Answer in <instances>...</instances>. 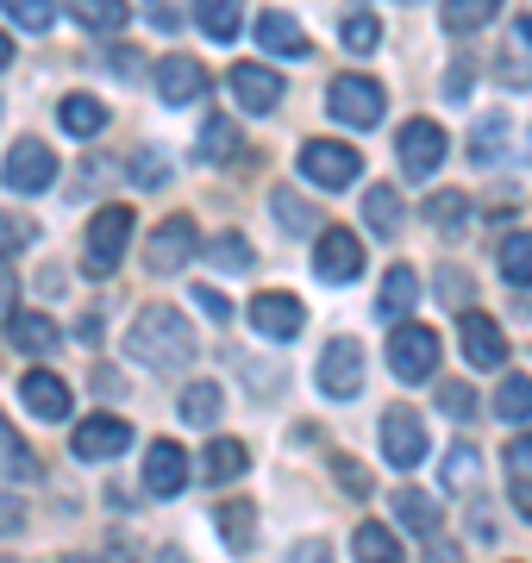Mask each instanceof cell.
I'll use <instances>...</instances> for the list:
<instances>
[{"instance_id": "1", "label": "cell", "mask_w": 532, "mask_h": 563, "mask_svg": "<svg viewBox=\"0 0 532 563\" xmlns=\"http://www.w3.org/2000/svg\"><path fill=\"white\" fill-rule=\"evenodd\" d=\"M144 369H182L195 357V325L176 313V307H144L138 320H132V344H125Z\"/></svg>"}, {"instance_id": "2", "label": "cell", "mask_w": 532, "mask_h": 563, "mask_svg": "<svg viewBox=\"0 0 532 563\" xmlns=\"http://www.w3.org/2000/svg\"><path fill=\"white\" fill-rule=\"evenodd\" d=\"M132 244V207H101L95 225H88V244H82V269L88 276H113Z\"/></svg>"}, {"instance_id": "3", "label": "cell", "mask_w": 532, "mask_h": 563, "mask_svg": "<svg viewBox=\"0 0 532 563\" xmlns=\"http://www.w3.org/2000/svg\"><path fill=\"white\" fill-rule=\"evenodd\" d=\"M326 107H332V120L339 125H376L383 120V81H369V76H339L326 88Z\"/></svg>"}, {"instance_id": "4", "label": "cell", "mask_w": 532, "mask_h": 563, "mask_svg": "<svg viewBox=\"0 0 532 563\" xmlns=\"http://www.w3.org/2000/svg\"><path fill=\"white\" fill-rule=\"evenodd\" d=\"M389 369L401 383H426L432 369H439V332H432V325H395Z\"/></svg>"}, {"instance_id": "5", "label": "cell", "mask_w": 532, "mask_h": 563, "mask_svg": "<svg viewBox=\"0 0 532 563\" xmlns=\"http://www.w3.org/2000/svg\"><path fill=\"white\" fill-rule=\"evenodd\" d=\"M301 176L320 181V188H345V181L364 176V157L351 144H332V139H308L301 144Z\"/></svg>"}, {"instance_id": "6", "label": "cell", "mask_w": 532, "mask_h": 563, "mask_svg": "<svg viewBox=\"0 0 532 563\" xmlns=\"http://www.w3.org/2000/svg\"><path fill=\"white\" fill-rule=\"evenodd\" d=\"M0 181H7L13 195H44V188L57 181V157H51V144L20 139L13 151H7V169H0Z\"/></svg>"}, {"instance_id": "7", "label": "cell", "mask_w": 532, "mask_h": 563, "mask_svg": "<svg viewBox=\"0 0 532 563\" xmlns=\"http://www.w3.org/2000/svg\"><path fill=\"white\" fill-rule=\"evenodd\" d=\"M195 257V220L188 213H169L151 239H144V269H157V276H176L182 263Z\"/></svg>"}, {"instance_id": "8", "label": "cell", "mask_w": 532, "mask_h": 563, "mask_svg": "<svg viewBox=\"0 0 532 563\" xmlns=\"http://www.w3.org/2000/svg\"><path fill=\"white\" fill-rule=\"evenodd\" d=\"M320 388H326L332 401H351V395L364 388V344L357 339H332L326 357H320Z\"/></svg>"}, {"instance_id": "9", "label": "cell", "mask_w": 532, "mask_h": 563, "mask_svg": "<svg viewBox=\"0 0 532 563\" xmlns=\"http://www.w3.org/2000/svg\"><path fill=\"white\" fill-rule=\"evenodd\" d=\"M383 457H389L395 470H413V463L426 457V426H420L413 407H389V413H383Z\"/></svg>"}, {"instance_id": "10", "label": "cell", "mask_w": 532, "mask_h": 563, "mask_svg": "<svg viewBox=\"0 0 532 563\" xmlns=\"http://www.w3.org/2000/svg\"><path fill=\"white\" fill-rule=\"evenodd\" d=\"M313 269H320V282H357V276H364V244H357V232H345V225L320 232Z\"/></svg>"}, {"instance_id": "11", "label": "cell", "mask_w": 532, "mask_h": 563, "mask_svg": "<svg viewBox=\"0 0 532 563\" xmlns=\"http://www.w3.org/2000/svg\"><path fill=\"white\" fill-rule=\"evenodd\" d=\"M182 483H188V451L169 444V439H157L151 451H144V495L169 501V495H182Z\"/></svg>"}, {"instance_id": "12", "label": "cell", "mask_w": 532, "mask_h": 563, "mask_svg": "<svg viewBox=\"0 0 532 563\" xmlns=\"http://www.w3.org/2000/svg\"><path fill=\"white\" fill-rule=\"evenodd\" d=\"M395 151H401V169H408V176H432V169L445 163V132L432 120H408Z\"/></svg>"}, {"instance_id": "13", "label": "cell", "mask_w": 532, "mask_h": 563, "mask_svg": "<svg viewBox=\"0 0 532 563\" xmlns=\"http://www.w3.org/2000/svg\"><path fill=\"white\" fill-rule=\"evenodd\" d=\"M225 81H232V95H239L245 113H276V101H282V76L264 69V63H232Z\"/></svg>"}, {"instance_id": "14", "label": "cell", "mask_w": 532, "mask_h": 563, "mask_svg": "<svg viewBox=\"0 0 532 563\" xmlns=\"http://www.w3.org/2000/svg\"><path fill=\"white\" fill-rule=\"evenodd\" d=\"M125 444H132V426L113 420V413H95V420L76 426V457H82V463H107V457H120Z\"/></svg>"}, {"instance_id": "15", "label": "cell", "mask_w": 532, "mask_h": 563, "mask_svg": "<svg viewBox=\"0 0 532 563\" xmlns=\"http://www.w3.org/2000/svg\"><path fill=\"white\" fill-rule=\"evenodd\" d=\"M20 395H25V407H32L44 426H51V420H69V407H76L69 383H63V376H51V369H32V376L20 383Z\"/></svg>"}, {"instance_id": "16", "label": "cell", "mask_w": 532, "mask_h": 563, "mask_svg": "<svg viewBox=\"0 0 532 563\" xmlns=\"http://www.w3.org/2000/svg\"><path fill=\"white\" fill-rule=\"evenodd\" d=\"M157 95H164L169 107H188L207 95V69L195 57H164L157 63Z\"/></svg>"}, {"instance_id": "17", "label": "cell", "mask_w": 532, "mask_h": 563, "mask_svg": "<svg viewBox=\"0 0 532 563\" xmlns=\"http://www.w3.org/2000/svg\"><path fill=\"white\" fill-rule=\"evenodd\" d=\"M457 339H464V357H470L476 369H495V363L508 357V339H501V325H495L489 313H464Z\"/></svg>"}, {"instance_id": "18", "label": "cell", "mask_w": 532, "mask_h": 563, "mask_svg": "<svg viewBox=\"0 0 532 563\" xmlns=\"http://www.w3.org/2000/svg\"><path fill=\"white\" fill-rule=\"evenodd\" d=\"M301 320H308V313H301L295 295H257V301H251V325H257L264 339H295Z\"/></svg>"}, {"instance_id": "19", "label": "cell", "mask_w": 532, "mask_h": 563, "mask_svg": "<svg viewBox=\"0 0 532 563\" xmlns=\"http://www.w3.org/2000/svg\"><path fill=\"white\" fill-rule=\"evenodd\" d=\"M395 520L408 526V532H420V539H439V526H445V514H439V501L432 495H420V488H395Z\"/></svg>"}, {"instance_id": "20", "label": "cell", "mask_w": 532, "mask_h": 563, "mask_svg": "<svg viewBox=\"0 0 532 563\" xmlns=\"http://www.w3.org/2000/svg\"><path fill=\"white\" fill-rule=\"evenodd\" d=\"M13 344H20L25 357H51V351H63V332H57V320L51 313H13Z\"/></svg>"}, {"instance_id": "21", "label": "cell", "mask_w": 532, "mask_h": 563, "mask_svg": "<svg viewBox=\"0 0 532 563\" xmlns=\"http://www.w3.org/2000/svg\"><path fill=\"white\" fill-rule=\"evenodd\" d=\"M413 301H420V276H413L408 263H395L389 276H383V295H376V307H383V320H408Z\"/></svg>"}, {"instance_id": "22", "label": "cell", "mask_w": 532, "mask_h": 563, "mask_svg": "<svg viewBox=\"0 0 532 563\" xmlns=\"http://www.w3.org/2000/svg\"><path fill=\"white\" fill-rule=\"evenodd\" d=\"M257 44H264L269 57H301V51H308V32L288 20V13H264V20H257Z\"/></svg>"}, {"instance_id": "23", "label": "cell", "mask_w": 532, "mask_h": 563, "mask_svg": "<svg viewBox=\"0 0 532 563\" xmlns=\"http://www.w3.org/2000/svg\"><path fill=\"white\" fill-rule=\"evenodd\" d=\"M245 444H239V439H213V444H207V457H201V483H213V488H220V483H232V476H245Z\"/></svg>"}, {"instance_id": "24", "label": "cell", "mask_w": 532, "mask_h": 563, "mask_svg": "<svg viewBox=\"0 0 532 563\" xmlns=\"http://www.w3.org/2000/svg\"><path fill=\"white\" fill-rule=\"evenodd\" d=\"M176 413H182L188 426H213L225 413V388L220 383H188L182 401H176Z\"/></svg>"}, {"instance_id": "25", "label": "cell", "mask_w": 532, "mask_h": 563, "mask_svg": "<svg viewBox=\"0 0 532 563\" xmlns=\"http://www.w3.org/2000/svg\"><path fill=\"white\" fill-rule=\"evenodd\" d=\"M364 220H369L376 239H395V232H401V195H395L389 181H376V188L364 195Z\"/></svg>"}, {"instance_id": "26", "label": "cell", "mask_w": 532, "mask_h": 563, "mask_svg": "<svg viewBox=\"0 0 532 563\" xmlns=\"http://www.w3.org/2000/svg\"><path fill=\"white\" fill-rule=\"evenodd\" d=\"M195 20L213 44H232L239 38V0H195Z\"/></svg>"}, {"instance_id": "27", "label": "cell", "mask_w": 532, "mask_h": 563, "mask_svg": "<svg viewBox=\"0 0 532 563\" xmlns=\"http://www.w3.org/2000/svg\"><path fill=\"white\" fill-rule=\"evenodd\" d=\"M351 551H357V563H401V544H395V532H389V526H376V520L357 526Z\"/></svg>"}, {"instance_id": "28", "label": "cell", "mask_w": 532, "mask_h": 563, "mask_svg": "<svg viewBox=\"0 0 532 563\" xmlns=\"http://www.w3.org/2000/svg\"><path fill=\"white\" fill-rule=\"evenodd\" d=\"M445 495H470L476 476H483V457H476V444H451V457H445Z\"/></svg>"}, {"instance_id": "29", "label": "cell", "mask_w": 532, "mask_h": 563, "mask_svg": "<svg viewBox=\"0 0 532 563\" xmlns=\"http://www.w3.org/2000/svg\"><path fill=\"white\" fill-rule=\"evenodd\" d=\"M0 476H38V457H32V444L13 432V420L0 413Z\"/></svg>"}, {"instance_id": "30", "label": "cell", "mask_w": 532, "mask_h": 563, "mask_svg": "<svg viewBox=\"0 0 532 563\" xmlns=\"http://www.w3.org/2000/svg\"><path fill=\"white\" fill-rule=\"evenodd\" d=\"M339 38H345L351 57H369V51H383V20L376 13H345L339 20Z\"/></svg>"}, {"instance_id": "31", "label": "cell", "mask_w": 532, "mask_h": 563, "mask_svg": "<svg viewBox=\"0 0 532 563\" xmlns=\"http://www.w3.org/2000/svg\"><path fill=\"white\" fill-rule=\"evenodd\" d=\"M69 13H76L88 32H120V25L132 20V7H125V0H69Z\"/></svg>"}, {"instance_id": "32", "label": "cell", "mask_w": 532, "mask_h": 563, "mask_svg": "<svg viewBox=\"0 0 532 563\" xmlns=\"http://www.w3.org/2000/svg\"><path fill=\"white\" fill-rule=\"evenodd\" d=\"M220 539L232 544V551H251V539H257V507L251 501H225L220 507Z\"/></svg>"}, {"instance_id": "33", "label": "cell", "mask_w": 532, "mask_h": 563, "mask_svg": "<svg viewBox=\"0 0 532 563\" xmlns=\"http://www.w3.org/2000/svg\"><path fill=\"white\" fill-rule=\"evenodd\" d=\"M501 13V0H445V32H476V25H489Z\"/></svg>"}, {"instance_id": "34", "label": "cell", "mask_w": 532, "mask_h": 563, "mask_svg": "<svg viewBox=\"0 0 532 563\" xmlns=\"http://www.w3.org/2000/svg\"><path fill=\"white\" fill-rule=\"evenodd\" d=\"M101 125H107V107H101V101H88V95H69V101H63V132L95 139Z\"/></svg>"}, {"instance_id": "35", "label": "cell", "mask_w": 532, "mask_h": 563, "mask_svg": "<svg viewBox=\"0 0 532 563\" xmlns=\"http://www.w3.org/2000/svg\"><path fill=\"white\" fill-rule=\"evenodd\" d=\"M501 276H508L513 288H532V232L501 239Z\"/></svg>"}, {"instance_id": "36", "label": "cell", "mask_w": 532, "mask_h": 563, "mask_svg": "<svg viewBox=\"0 0 532 563\" xmlns=\"http://www.w3.org/2000/svg\"><path fill=\"white\" fill-rule=\"evenodd\" d=\"M195 151H201V163H225V157H232V151H239V125H232V120H220V113H213Z\"/></svg>"}, {"instance_id": "37", "label": "cell", "mask_w": 532, "mask_h": 563, "mask_svg": "<svg viewBox=\"0 0 532 563\" xmlns=\"http://www.w3.org/2000/svg\"><path fill=\"white\" fill-rule=\"evenodd\" d=\"M495 413H501V420H527L532 413V376H508V383L495 388Z\"/></svg>"}, {"instance_id": "38", "label": "cell", "mask_w": 532, "mask_h": 563, "mask_svg": "<svg viewBox=\"0 0 532 563\" xmlns=\"http://www.w3.org/2000/svg\"><path fill=\"white\" fill-rule=\"evenodd\" d=\"M276 225H288V232H320V213H313L308 201H295V195H288V188H276Z\"/></svg>"}, {"instance_id": "39", "label": "cell", "mask_w": 532, "mask_h": 563, "mask_svg": "<svg viewBox=\"0 0 532 563\" xmlns=\"http://www.w3.org/2000/svg\"><path fill=\"white\" fill-rule=\"evenodd\" d=\"M0 7H7L25 32H51V25H57V0H0Z\"/></svg>"}, {"instance_id": "40", "label": "cell", "mask_w": 532, "mask_h": 563, "mask_svg": "<svg viewBox=\"0 0 532 563\" xmlns=\"http://www.w3.org/2000/svg\"><path fill=\"white\" fill-rule=\"evenodd\" d=\"M501 139H508V120H501V113H495V120H476L470 157H476V163H495V157H501Z\"/></svg>"}, {"instance_id": "41", "label": "cell", "mask_w": 532, "mask_h": 563, "mask_svg": "<svg viewBox=\"0 0 532 563\" xmlns=\"http://www.w3.org/2000/svg\"><path fill=\"white\" fill-rule=\"evenodd\" d=\"M207 257L220 263V269H251V244L239 232H220V239L207 244Z\"/></svg>"}, {"instance_id": "42", "label": "cell", "mask_w": 532, "mask_h": 563, "mask_svg": "<svg viewBox=\"0 0 532 563\" xmlns=\"http://www.w3.org/2000/svg\"><path fill=\"white\" fill-rule=\"evenodd\" d=\"M25 244H38V225L20 220V213H0V257L7 251H25Z\"/></svg>"}, {"instance_id": "43", "label": "cell", "mask_w": 532, "mask_h": 563, "mask_svg": "<svg viewBox=\"0 0 532 563\" xmlns=\"http://www.w3.org/2000/svg\"><path fill=\"white\" fill-rule=\"evenodd\" d=\"M426 220L439 225V232H457V225H464V195H432V207H426Z\"/></svg>"}, {"instance_id": "44", "label": "cell", "mask_w": 532, "mask_h": 563, "mask_svg": "<svg viewBox=\"0 0 532 563\" xmlns=\"http://www.w3.org/2000/svg\"><path fill=\"white\" fill-rule=\"evenodd\" d=\"M439 407H445L451 420H476V388L470 383H445L439 388Z\"/></svg>"}, {"instance_id": "45", "label": "cell", "mask_w": 532, "mask_h": 563, "mask_svg": "<svg viewBox=\"0 0 532 563\" xmlns=\"http://www.w3.org/2000/svg\"><path fill=\"white\" fill-rule=\"evenodd\" d=\"M508 470L520 476V483H532V432H520V439L508 444Z\"/></svg>"}, {"instance_id": "46", "label": "cell", "mask_w": 532, "mask_h": 563, "mask_svg": "<svg viewBox=\"0 0 532 563\" xmlns=\"http://www.w3.org/2000/svg\"><path fill=\"white\" fill-rule=\"evenodd\" d=\"M332 476H339V488H351V495H369V476H364V463L339 457V463H332Z\"/></svg>"}, {"instance_id": "47", "label": "cell", "mask_w": 532, "mask_h": 563, "mask_svg": "<svg viewBox=\"0 0 532 563\" xmlns=\"http://www.w3.org/2000/svg\"><path fill=\"white\" fill-rule=\"evenodd\" d=\"M288 563H332V544L326 539H301L295 551H288Z\"/></svg>"}, {"instance_id": "48", "label": "cell", "mask_w": 532, "mask_h": 563, "mask_svg": "<svg viewBox=\"0 0 532 563\" xmlns=\"http://www.w3.org/2000/svg\"><path fill=\"white\" fill-rule=\"evenodd\" d=\"M464 88H470V63L457 57V63L445 69V101H464Z\"/></svg>"}, {"instance_id": "49", "label": "cell", "mask_w": 532, "mask_h": 563, "mask_svg": "<svg viewBox=\"0 0 532 563\" xmlns=\"http://www.w3.org/2000/svg\"><path fill=\"white\" fill-rule=\"evenodd\" d=\"M13 295H20V282H13V269H7V257H0V320H13V313H20Z\"/></svg>"}, {"instance_id": "50", "label": "cell", "mask_w": 532, "mask_h": 563, "mask_svg": "<svg viewBox=\"0 0 532 563\" xmlns=\"http://www.w3.org/2000/svg\"><path fill=\"white\" fill-rule=\"evenodd\" d=\"M195 301H201V313H207V320H232V307H225V295H220V288H195Z\"/></svg>"}, {"instance_id": "51", "label": "cell", "mask_w": 532, "mask_h": 563, "mask_svg": "<svg viewBox=\"0 0 532 563\" xmlns=\"http://www.w3.org/2000/svg\"><path fill=\"white\" fill-rule=\"evenodd\" d=\"M25 526V507L20 501H0V539H7V532H20Z\"/></svg>"}, {"instance_id": "52", "label": "cell", "mask_w": 532, "mask_h": 563, "mask_svg": "<svg viewBox=\"0 0 532 563\" xmlns=\"http://www.w3.org/2000/svg\"><path fill=\"white\" fill-rule=\"evenodd\" d=\"M470 526H476V539H495V514H489V507H476Z\"/></svg>"}, {"instance_id": "53", "label": "cell", "mask_w": 532, "mask_h": 563, "mask_svg": "<svg viewBox=\"0 0 532 563\" xmlns=\"http://www.w3.org/2000/svg\"><path fill=\"white\" fill-rule=\"evenodd\" d=\"M426 563H464V551H457V544H432Z\"/></svg>"}, {"instance_id": "54", "label": "cell", "mask_w": 532, "mask_h": 563, "mask_svg": "<svg viewBox=\"0 0 532 563\" xmlns=\"http://www.w3.org/2000/svg\"><path fill=\"white\" fill-rule=\"evenodd\" d=\"M151 563H188V551H182V544H164V551H157Z\"/></svg>"}, {"instance_id": "55", "label": "cell", "mask_w": 532, "mask_h": 563, "mask_svg": "<svg viewBox=\"0 0 532 563\" xmlns=\"http://www.w3.org/2000/svg\"><path fill=\"white\" fill-rule=\"evenodd\" d=\"M513 495H520V514H527V520H532V483H520V488H513Z\"/></svg>"}, {"instance_id": "56", "label": "cell", "mask_w": 532, "mask_h": 563, "mask_svg": "<svg viewBox=\"0 0 532 563\" xmlns=\"http://www.w3.org/2000/svg\"><path fill=\"white\" fill-rule=\"evenodd\" d=\"M7 63H13V38H7V32H0V69H7Z\"/></svg>"}, {"instance_id": "57", "label": "cell", "mask_w": 532, "mask_h": 563, "mask_svg": "<svg viewBox=\"0 0 532 563\" xmlns=\"http://www.w3.org/2000/svg\"><path fill=\"white\" fill-rule=\"evenodd\" d=\"M63 563H82V558H63Z\"/></svg>"}]
</instances>
